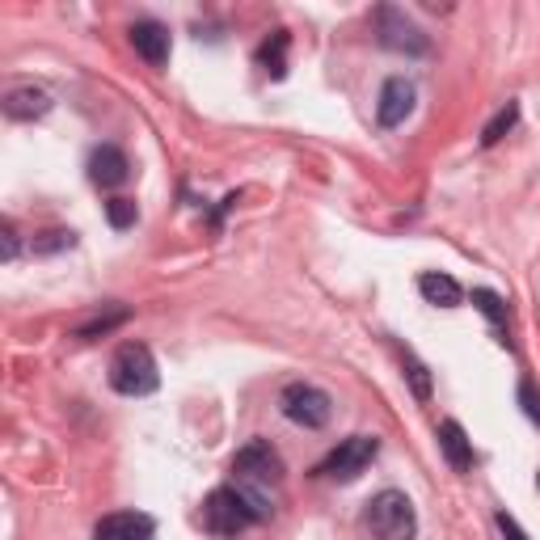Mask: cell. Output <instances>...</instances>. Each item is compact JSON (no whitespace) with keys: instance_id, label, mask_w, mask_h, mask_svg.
Segmentation results:
<instances>
[{"instance_id":"obj_10","label":"cell","mask_w":540,"mask_h":540,"mask_svg":"<svg viewBox=\"0 0 540 540\" xmlns=\"http://www.w3.org/2000/svg\"><path fill=\"white\" fill-rule=\"evenodd\" d=\"M152 536H157V524H152V515L140 511L106 515L98 524V540H152Z\"/></svg>"},{"instance_id":"obj_1","label":"cell","mask_w":540,"mask_h":540,"mask_svg":"<svg viewBox=\"0 0 540 540\" xmlns=\"http://www.w3.org/2000/svg\"><path fill=\"white\" fill-rule=\"evenodd\" d=\"M233 473H237V490L249 498V507L258 511V519L275 511L270 507V490H279V481H283V460L270 443H262V439L245 443L233 460Z\"/></svg>"},{"instance_id":"obj_14","label":"cell","mask_w":540,"mask_h":540,"mask_svg":"<svg viewBox=\"0 0 540 540\" xmlns=\"http://www.w3.org/2000/svg\"><path fill=\"white\" fill-rule=\"evenodd\" d=\"M418 292L427 296L431 304H439V308H456L460 300H465V292H460V283H456L452 275H439V270H427V275L418 279Z\"/></svg>"},{"instance_id":"obj_11","label":"cell","mask_w":540,"mask_h":540,"mask_svg":"<svg viewBox=\"0 0 540 540\" xmlns=\"http://www.w3.org/2000/svg\"><path fill=\"white\" fill-rule=\"evenodd\" d=\"M131 47L152 68H165L169 64V30L161 22H135L131 26Z\"/></svg>"},{"instance_id":"obj_5","label":"cell","mask_w":540,"mask_h":540,"mask_svg":"<svg viewBox=\"0 0 540 540\" xmlns=\"http://www.w3.org/2000/svg\"><path fill=\"white\" fill-rule=\"evenodd\" d=\"M376 452H380V439H372V435H351V439H342L338 448L321 460V477H334V481H355L363 469L376 460Z\"/></svg>"},{"instance_id":"obj_15","label":"cell","mask_w":540,"mask_h":540,"mask_svg":"<svg viewBox=\"0 0 540 540\" xmlns=\"http://www.w3.org/2000/svg\"><path fill=\"white\" fill-rule=\"evenodd\" d=\"M287 47H292V34L287 30H275L266 38V43L258 47V64L266 76H275V81H283L287 76Z\"/></svg>"},{"instance_id":"obj_19","label":"cell","mask_w":540,"mask_h":540,"mask_svg":"<svg viewBox=\"0 0 540 540\" xmlns=\"http://www.w3.org/2000/svg\"><path fill=\"white\" fill-rule=\"evenodd\" d=\"M473 304H477L481 313H486L494 325H503V321H507V304H503V296L486 292V287H477V292H473Z\"/></svg>"},{"instance_id":"obj_7","label":"cell","mask_w":540,"mask_h":540,"mask_svg":"<svg viewBox=\"0 0 540 540\" xmlns=\"http://www.w3.org/2000/svg\"><path fill=\"white\" fill-rule=\"evenodd\" d=\"M376 30H380V43L389 47V51H405V55H427L431 51V38L422 34L401 9H393V5L376 9Z\"/></svg>"},{"instance_id":"obj_24","label":"cell","mask_w":540,"mask_h":540,"mask_svg":"<svg viewBox=\"0 0 540 540\" xmlns=\"http://www.w3.org/2000/svg\"><path fill=\"white\" fill-rule=\"evenodd\" d=\"M0 241H5V262H13V258H17V233H13L9 220L0 224Z\"/></svg>"},{"instance_id":"obj_21","label":"cell","mask_w":540,"mask_h":540,"mask_svg":"<svg viewBox=\"0 0 540 540\" xmlns=\"http://www.w3.org/2000/svg\"><path fill=\"white\" fill-rule=\"evenodd\" d=\"M519 405H524V414L540 427V393H536V384H532V380L519 384Z\"/></svg>"},{"instance_id":"obj_22","label":"cell","mask_w":540,"mask_h":540,"mask_svg":"<svg viewBox=\"0 0 540 540\" xmlns=\"http://www.w3.org/2000/svg\"><path fill=\"white\" fill-rule=\"evenodd\" d=\"M410 380H414V393L418 397H431V376H427V368H422L418 359H410Z\"/></svg>"},{"instance_id":"obj_17","label":"cell","mask_w":540,"mask_h":540,"mask_svg":"<svg viewBox=\"0 0 540 540\" xmlns=\"http://www.w3.org/2000/svg\"><path fill=\"white\" fill-rule=\"evenodd\" d=\"M76 245V233L72 228H47V233H38L30 241L34 254H60V249H72Z\"/></svg>"},{"instance_id":"obj_4","label":"cell","mask_w":540,"mask_h":540,"mask_svg":"<svg viewBox=\"0 0 540 540\" xmlns=\"http://www.w3.org/2000/svg\"><path fill=\"white\" fill-rule=\"evenodd\" d=\"M203 524L216 536H241L249 524H258V511L249 507V498L237 486H220L207 494L203 503Z\"/></svg>"},{"instance_id":"obj_8","label":"cell","mask_w":540,"mask_h":540,"mask_svg":"<svg viewBox=\"0 0 540 540\" xmlns=\"http://www.w3.org/2000/svg\"><path fill=\"white\" fill-rule=\"evenodd\" d=\"M414 102H418V89L405 76H389L380 89V106H376L380 127H401L414 114Z\"/></svg>"},{"instance_id":"obj_6","label":"cell","mask_w":540,"mask_h":540,"mask_svg":"<svg viewBox=\"0 0 540 540\" xmlns=\"http://www.w3.org/2000/svg\"><path fill=\"white\" fill-rule=\"evenodd\" d=\"M283 414L304 431H321L334 414L330 393H321L317 384H287L283 389Z\"/></svg>"},{"instance_id":"obj_2","label":"cell","mask_w":540,"mask_h":540,"mask_svg":"<svg viewBox=\"0 0 540 540\" xmlns=\"http://www.w3.org/2000/svg\"><path fill=\"white\" fill-rule=\"evenodd\" d=\"M161 372H157V359L144 342H127L119 346V355L110 359V389L123 393V397H148L157 393Z\"/></svg>"},{"instance_id":"obj_12","label":"cell","mask_w":540,"mask_h":540,"mask_svg":"<svg viewBox=\"0 0 540 540\" xmlns=\"http://www.w3.org/2000/svg\"><path fill=\"white\" fill-rule=\"evenodd\" d=\"M439 448H443V456H448L452 469L465 473V469L473 465V443H469L465 427H460V422H452V418L439 427Z\"/></svg>"},{"instance_id":"obj_3","label":"cell","mask_w":540,"mask_h":540,"mask_svg":"<svg viewBox=\"0 0 540 540\" xmlns=\"http://www.w3.org/2000/svg\"><path fill=\"white\" fill-rule=\"evenodd\" d=\"M368 528L376 540H414L418 532L414 503L401 490H380L368 503Z\"/></svg>"},{"instance_id":"obj_25","label":"cell","mask_w":540,"mask_h":540,"mask_svg":"<svg viewBox=\"0 0 540 540\" xmlns=\"http://www.w3.org/2000/svg\"><path fill=\"white\" fill-rule=\"evenodd\" d=\"M536 490H540V473H536Z\"/></svg>"},{"instance_id":"obj_9","label":"cell","mask_w":540,"mask_h":540,"mask_svg":"<svg viewBox=\"0 0 540 540\" xmlns=\"http://www.w3.org/2000/svg\"><path fill=\"white\" fill-rule=\"evenodd\" d=\"M89 178H93V186H102V190L123 186V182L131 178L127 152H123V148H114V144L93 148V157H89Z\"/></svg>"},{"instance_id":"obj_13","label":"cell","mask_w":540,"mask_h":540,"mask_svg":"<svg viewBox=\"0 0 540 540\" xmlns=\"http://www.w3.org/2000/svg\"><path fill=\"white\" fill-rule=\"evenodd\" d=\"M51 110V98L43 89H34V85H22V89H13L9 98H5V114L9 119H43V114Z\"/></svg>"},{"instance_id":"obj_20","label":"cell","mask_w":540,"mask_h":540,"mask_svg":"<svg viewBox=\"0 0 540 540\" xmlns=\"http://www.w3.org/2000/svg\"><path fill=\"white\" fill-rule=\"evenodd\" d=\"M123 321H127V308H114L110 317H98V321H89V325H81V330H76V334H81V338H98V334H110L114 325H123Z\"/></svg>"},{"instance_id":"obj_23","label":"cell","mask_w":540,"mask_h":540,"mask_svg":"<svg viewBox=\"0 0 540 540\" xmlns=\"http://www.w3.org/2000/svg\"><path fill=\"white\" fill-rule=\"evenodd\" d=\"M494 524H498V532H503L507 540H528V532L519 528V524H515V519H511L507 511H498V519H494Z\"/></svg>"},{"instance_id":"obj_16","label":"cell","mask_w":540,"mask_h":540,"mask_svg":"<svg viewBox=\"0 0 540 540\" xmlns=\"http://www.w3.org/2000/svg\"><path fill=\"white\" fill-rule=\"evenodd\" d=\"M515 123H519V102H507V106L498 110L494 119L486 123V131H481V148H494V144L503 140V135H507Z\"/></svg>"},{"instance_id":"obj_18","label":"cell","mask_w":540,"mask_h":540,"mask_svg":"<svg viewBox=\"0 0 540 540\" xmlns=\"http://www.w3.org/2000/svg\"><path fill=\"white\" fill-rule=\"evenodd\" d=\"M106 220H110V228H131L135 220H140V207H135V199H110L106 203Z\"/></svg>"}]
</instances>
